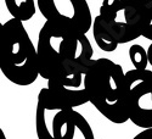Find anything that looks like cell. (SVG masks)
I'll return each instance as SVG.
<instances>
[{
    "mask_svg": "<svg viewBox=\"0 0 152 139\" xmlns=\"http://www.w3.org/2000/svg\"><path fill=\"white\" fill-rule=\"evenodd\" d=\"M37 51L39 74L46 81L85 76L95 62L86 34L63 31L48 21L38 34Z\"/></svg>",
    "mask_w": 152,
    "mask_h": 139,
    "instance_id": "6da1fadb",
    "label": "cell"
},
{
    "mask_svg": "<svg viewBox=\"0 0 152 139\" xmlns=\"http://www.w3.org/2000/svg\"><path fill=\"white\" fill-rule=\"evenodd\" d=\"M134 1L141 6H147V5H152V0H134Z\"/></svg>",
    "mask_w": 152,
    "mask_h": 139,
    "instance_id": "4fadbf2b",
    "label": "cell"
},
{
    "mask_svg": "<svg viewBox=\"0 0 152 139\" xmlns=\"http://www.w3.org/2000/svg\"><path fill=\"white\" fill-rule=\"evenodd\" d=\"M89 103L110 122L129 121L128 85L122 66L107 57L96 59L84 76Z\"/></svg>",
    "mask_w": 152,
    "mask_h": 139,
    "instance_id": "7a4b0ae2",
    "label": "cell"
},
{
    "mask_svg": "<svg viewBox=\"0 0 152 139\" xmlns=\"http://www.w3.org/2000/svg\"><path fill=\"white\" fill-rule=\"evenodd\" d=\"M128 85L129 121L142 129L152 128V71L125 72Z\"/></svg>",
    "mask_w": 152,
    "mask_h": 139,
    "instance_id": "5b68a950",
    "label": "cell"
},
{
    "mask_svg": "<svg viewBox=\"0 0 152 139\" xmlns=\"http://www.w3.org/2000/svg\"><path fill=\"white\" fill-rule=\"evenodd\" d=\"M0 70L11 83L33 84L39 77L38 51L22 21L10 18L1 26Z\"/></svg>",
    "mask_w": 152,
    "mask_h": 139,
    "instance_id": "3957f363",
    "label": "cell"
},
{
    "mask_svg": "<svg viewBox=\"0 0 152 139\" xmlns=\"http://www.w3.org/2000/svg\"><path fill=\"white\" fill-rule=\"evenodd\" d=\"M133 139H152V128L142 129L140 133H137Z\"/></svg>",
    "mask_w": 152,
    "mask_h": 139,
    "instance_id": "7c38bea8",
    "label": "cell"
},
{
    "mask_svg": "<svg viewBox=\"0 0 152 139\" xmlns=\"http://www.w3.org/2000/svg\"><path fill=\"white\" fill-rule=\"evenodd\" d=\"M5 6L12 18H17L22 22L29 21L37 11L34 0H5Z\"/></svg>",
    "mask_w": 152,
    "mask_h": 139,
    "instance_id": "ba28073f",
    "label": "cell"
},
{
    "mask_svg": "<svg viewBox=\"0 0 152 139\" xmlns=\"http://www.w3.org/2000/svg\"><path fill=\"white\" fill-rule=\"evenodd\" d=\"M42 16L63 31L86 34L93 27V16L86 0H37Z\"/></svg>",
    "mask_w": 152,
    "mask_h": 139,
    "instance_id": "277c9868",
    "label": "cell"
},
{
    "mask_svg": "<svg viewBox=\"0 0 152 139\" xmlns=\"http://www.w3.org/2000/svg\"><path fill=\"white\" fill-rule=\"evenodd\" d=\"M139 29L141 37L152 42V5L144 6L139 18Z\"/></svg>",
    "mask_w": 152,
    "mask_h": 139,
    "instance_id": "8fae6325",
    "label": "cell"
},
{
    "mask_svg": "<svg viewBox=\"0 0 152 139\" xmlns=\"http://www.w3.org/2000/svg\"><path fill=\"white\" fill-rule=\"evenodd\" d=\"M0 139H6V137H5L4 132H3V129H0Z\"/></svg>",
    "mask_w": 152,
    "mask_h": 139,
    "instance_id": "9a60e30c",
    "label": "cell"
},
{
    "mask_svg": "<svg viewBox=\"0 0 152 139\" xmlns=\"http://www.w3.org/2000/svg\"><path fill=\"white\" fill-rule=\"evenodd\" d=\"M129 59L135 70H147L148 62V54L147 50H145L144 46L139 44H133L129 48Z\"/></svg>",
    "mask_w": 152,
    "mask_h": 139,
    "instance_id": "30bf717a",
    "label": "cell"
},
{
    "mask_svg": "<svg viewBox=\"0 0 152 139\" xmlns=\"http://www.w3.org/2000/svg\"><path fill=\"white\" fill-rule=\"evenodd\" d=\"M147 54H148V62H150V65L152 66V43L150 44V46L147 49Z\"/></svg>",
    "mask_w": 152,
    "mask_h": 139,
    "instance_id": "5bb4252c",
    "label": "cell"
},
{
    "mask_svg": "<svg viewBox=\"0 0 152 139\" xmlns=\"http://www.w3.org/2000/svg\"><path fill=\"white\" fill-rule=\"evenodd\" d=\"M54 139H95L90 123L74 109L61 110L53 122Z\"/></svg>",
    "mask_w": 152,
    "mask_h": 139,
    "instance_id": "8992f818",
    "label": "cell"
},
{
    "mask_svg": "<svg viewBox=\"0 0 152 139\" xmlns=\"http://www.w3.org/2000/svg\"><path fill=\"white\" fill-rule=\"evenodd\" d=\"M68 109L51 92L46 88H42L37 98L35 109V132L38 139H54L53 122L61 110Z\"/></svg>",
    "mask_w": 152,
    "mask_h": 139,
    "instance_id": "52a82bcc",
    "label": "cell"
},
{
    "mask_svg": "<svg viewBox=\"0 0 152 139\" xmlns=\"http://www.w3.org/2000/svg\"><path fill=\"white\" fill-rule=\"evenodd\" d=\"M122 0H104L100 6L99 16L102 18L106 23L115 22L118 17L119 10L122 6Z\"/></svg>",
    "mask_w": 152,
    "mask_h": 139,
    "instance_id": "9c48e42d",
    "label": "cell"
}]
</instances>
